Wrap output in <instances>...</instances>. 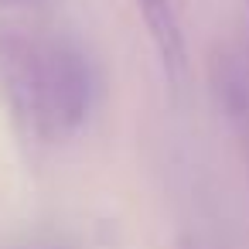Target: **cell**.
Returning <instances> with one entry per match:
<instances>
[{"label":"cell","instance_id":"1","mask_svg":"<svg viewBox=\"0 0 249 249\" xmlns=\"http://www.w3.org/2000/svg\"><path fill=\"white\" fill-rule=\"evenodd\" d=\"M96 99L99 72L82 45L0 24V103L28 143L69 140L82 130Z\"/></svg>","mask_w":249,"mask_h":249},{"label":"cell","instance_id":"2","mask_svg":"<svg viewBox=\"0 0 249 249\" xmlns=\"http://www.w3.org/2000/svg\"><path fill=\"white\" fill-rule=\"evenodd\" d=\"M208 82H212L215 106L235 140L239 160L246 167V181H249V69L232 52H218L208 65Z\"/></svg>","mask_w":249,"mask_h":249},{"label":"cell","instance_id":"3","mask_svg":"<svg viewBox=\"0 0 249 249\" xmlns=\"http://www.w3.org/2000/svg\"><path fill=\"white\" fill-rule=\"evenodd\" d=\"M133 7L160 58L164 79L178 89L188 72V48H184V31H181V18L174 11V0H133Z\"/></svg>","mask_w":249,"mask_h":249},{"label":"cell","instance_id":"4","mask_svg":"<svg viewBox=\"0 0 249 249\" xmlns=\"http://www.w3.org/2000/svg\"><path fill=\"white\" fill-rule=\"evenodd\" d=\"M18 4H28V0H0V11H7V7H18Z\"/></svg>","mask_w":249,"mask_h":249},{"label":"cell","instance_id":"5","mask_svg":"<svg viewBox=\"0 0 249 249\" xmlns=\"http://www.w3.org/2000/svg\"><path fill=\"white\" fill-rule=\"evenodd\" d=\"M31 249H69V246H58V242H45V246H31Z\"/></svg>","mask_w":249,"mask_h":249},{"label":"cell","instance_id":"6","mask_svg":"<svg viewBox=\"0 0 249 249\" xmlns=\"http://www.w3.org/2000/svg\"><path fill=\"white\" fill-rule=\"evenodd\" d=\"M178 249H198V246H195L191 239H181V242H178Z\"/></svg>","mask_w":249,"mask_h":249}]
</instances>
